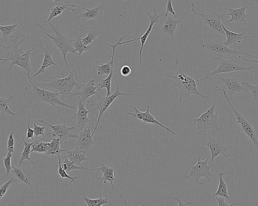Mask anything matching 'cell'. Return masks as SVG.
I'll list each match as a JSON object with an SVG mask.
<instances>
[{"mask_svg":"<svg viewBox=\"0 0 258 206\" xmlns=\"http://www.w3.org/2000/svg\"><path fill=\"white\" fill-rule=\"evenodd\" d=\"M244 88L247 90L248 92L250 93L251 96L253 98V102L258 101V84L256 85H252L247 82L243 81L242 82Z\"/></svg>","mask_w":258,"mask_h":206,"instance_id":"41","label":"cell"},{"mask_svg":"<svg viewBox=\"0 0 258 206\" xmlns=\"http://www.w3.org/2000/svg\"><path fill=\"white\" fill-rule=\"evenodd\" d=\"M11 173L14 178L16 183H24L32 190V181L37 176L31 167H23L12 166Z\"/></svg>","mask_w":258,"mask_h":206,"instance_id":"19","label":"cell"},{"mask_svg":"<svg viewBox=\"0 0 258 206\" xmlns=\"http://www.w3.org/2000/svg\"><path fill=\"white\" fill-rule=\"evenodd\" d=\"M222 26L226 37V40L223 42L228 47L230 46H237L243 39L248 38V35H245L247 32L246 30L242 33H237L228 30L223 24Z\"/></svg>","mask_w":258,"mask_h":206,"instance_id":"26","label":"cell"},{"mask_svg":"<svg viewBox=\"0 0 258 206\" xmlns=\"http://www.w3.org/2000/svg\"><path fill=\"white\" fill-rule=\"evenodd\" d=\"M61 159H64L63 162L61 163V166L62 168L67 172L68 173L74 170H86L91 171H94V169H90L85 168L84 167L78 166L72 162L68 157H66L65 156L61 157Z\"/></svg>","mask_w":258,"mask_h":206,"instance_id":"37","label":"cell"},{"mask_svg":"<svg viewBox=\"0 0 258 206\" xmlns=\"http://www.w3.org/2000/svg\"><path fill=\"white\" fill-rule=\"evenodd\" d=\"M48 125H46L43 126H39L37 125L35 122L33 124V129L34 131V136L38 137L39 135H41L43 137H45L44 135V130L45 128L47 127Z\"/></svg>","mask_w":258,"mask_h":206,"instance_id":"45","label":"cell"},{"mask_svg":"<svg viewBox=\"0 0 258 206\" xmlns=\"http://www.w3.org/2000/svg\"><path fill=\"white\" fill-rule=\"evenodd\" d=\"M228 174H232L230 172H223L220 171L218 173L219 184L217 191L215 193L209 197L208 199L214 197L215 196L224 197L225 198L230 200V198L228 192L227 185L223 179V176Z\"/></svg>","mask_w":258,"mask_h":206,"instance_id":"31","label":"cell"},{"mask_svg":"<svg viewBox=\"0 0 258 206\" xmlns=\"http://www.w3.org/2000/svg\"><path fill=\"white\" fill-rule=\"evenodd\" d=\"M116 85V88L115 91L113 94H111L110 96L106 97L103 96L100 94L97 95L99 101L97 103L95 104V107L92 109L93 111H98L99 114L94 129L92 133V136H93L96 130L98 125L101 120L102 115L108 109L111 104L119 96H127L132 95V94H124L120 92L119 90V86L117 83H115Z\"/></svg>","mask_w":258,"mask_h":206,"instance_id":"13","label":"cell"},{"mask_svg":"<svg viewBox=\"0 0 258 206\" xmlns=\"http://www.w3.org/2000/svg\"><path fill=\"white\" fill-rule=\"evenodd\" d=\"M238 72H236L235 76L232 78H223L216 75L221 85L222 90L225 92L228 98L231 101L233 95L237 93H242L243 92L247 93V90L244 88L243 84L237 80Z\"/></svg>","mask_w":258,"mask_h":206,"instance_id":"18","label":"cell"},{"mask_svg":"<svg viewBox=\"0 0 258 206\" xmlns=\"http://www.w3.org/2000/svg\"><path fill=\"white\" fill-rule=\"evenodd\" d=\"M45 43L46 45L45 47L42 45L41 42L38 44L40 49L43 52V60L40 68L35 74L30 76V78L28 79L29 81H32L34 78L42 73L48 77L49 76L46 74L45 70L51 65H54L59 71H61V68L55 62L52 57V53L55 51V48L53 47L52 44H49L46 40Z\"/></svg>","mask_w":258,"mask_h":206,"instance_id":"17","label":"cell"},{"mask_svg":"<svg viewBox=\"0 0 258 206\" xmlns=\"http://www.w3.org/2000/svg\"><path fill=\"white\" fill-rule=\"evenodd\" d=\"M173 199L177 200L178 202V205H187L189 204H192L194 203L193 202H186V203H183L181 200V199L178 197H173Z\"/></svg>","mask_w":258,"mask_h":206,"instance_id":"51","label":"cell"},{"mask_svg":"<svg viewBox=\"0 0 258 206\" xmlns=\"http://www.w3.org/2000/svg\"><path fill=\"white\" fill-rule=\"evenodd\" d=\"M106 0H105L100 5L92 9H86L73 5V7L85 10L86 12L79 14L77 18L83 22L100 20L103 13L106 11Z\"/></svg>","mask_w":258,"mask_h":206,"instance_id":"21","label":"cell"},{"mask_svg":"<svg viewBox=\"0 0 258 206\" xmlns=\"http://www.w3.org/2000/svg\"><path fill=\"white\" fill-rule=\"evenodd\" d=\"M83 198L87 206H101L108 203L107 197L103 198L101 196L96 199H90L86 196Z\"/></svg>","mask_w":258,"mask_h":206,"instance_id":"40","label":"cell"},{"mask_svg":"<svg viewBox=\"0 0 258 206\" xmlns=\"http://www.w3.org/2000/svg\"><path fill=\"white\" fill-rule=\"evenodd\" d=\"M54 4L55 6L48 10L49 16L47 20L44 21H41V23L46 24L50 22L53 18L61 15L66 9L73 12L75 11L74 9L70 8L73 7V5L70 4L69 3H56Z\"/></svg>","mask_w":258,"mask_h":206,"instance_id":"29","label":"cell"},{"mask_svg":"<svg viewBox=\"0 0 258 206\" xmlns=\"http://www.w3.org/2000/svg\"><path fill=\"white\" fill-rule=\"evenodd\" d=\"M133 68L128 65H123L121 66L120 72L121 75L123 77L129 76L132 72Z\"/></svg>","mask_w":258,"mask_h":206,"instance_id":"49","label":"cell"},{"mask_svg":"<svg viewBox=\"0 0 258 206\" xmlns=\"http://www.w3.org/2000/svg\"><path fill=\"white\" fill-rule=\"evenodd\" d=\"M13 183H16L13 176L8 181L1 185L0 187V199H1L7 193L10 186Z\"/></svg>","mask_w":258,"mask_h":206,"instance_id":"44","label":"cell"},{"mask_svg":"<svg viewBox=\"0 0 258 206\" xmlns=\"http://www.w3.org/2000/svg\"><path fill=\"white\" fill-rule=\"evenodd\" d=\"M168 13L172 14L175 17H176V15L175 14V12L173 8L172 0H167L166 7V12L165 13V17L167 18L168 15Z\"/></svg>","mask_w":258,"mask_h":206,"instance_id":"48","label":"cell"},{"mask_svg":"<svg viewBox=\"0 0 258 206\" xmlns=\"http://www.w3.org/2000/svg\"><path fill=\"white\" fill-rule=\"evenodd\" d=\"M238 57L239 58H240V59L245 61L246 62L255 63L258 64V59H255L254 60L248 59H246V58L242 57L241 55H239L238 56Z\"/></svg>","mask_w":258,"mask_h":206,"instance_id":"52","label":"cell"},{"mask_svg":"<svg viewBox=\"0 0 258 206\" xmlns=\"http://www.w3.org/2000/svg\"><path fill=\"white\" fill-rule=\"evenodd\" d=\"M248 38H255L258 39V35H252V36L248 35Z\"/></svg>","mask_w":258,"mask_h":206,"instance_id":"54","label":"cell"},{"mask_svg":"<svg viewBox=\"0 0 258 206\" xmlns=\"http://www.w3.org/2000/svg\"><path fill=\"white\" fill-rule=\"evenodd\" d=\"M86 36L82 38L83 43L87 46L92 45L93 42H95L96 39L98 36L101 35L104 36V32L103 29L99 28L97 26L93 25L92 22L91 26L86 31Z\"/></svg>","mask_w":258,"mask_h":206,"instance_id":"30","label":"cell"},{"mask_svg":"<svg viewBox=\"0 0 258 206\" xmlns=\"http://www.w3.org/2000/svg\"><path fill=\"white\" fill-rule=\"evenodd\" d=\"M32 87L31 90H29L27 86L25 87V92L24 95L29 104H33L34 109H35L37 105L41 102H44L49 104L54 107L56 109L63 113L60 110L61 106H64L74 109L76 106L69 105L58 98V95H60L59 92L55 91L54 92L50 91L45 89L41 88L37 85L32 83V81H29Z\"/></svg>","mask_w":258,"mask_h":206,"instance_id":"2","label":"cell"},{"mask_svg":"<svg viewBox=\"0 0 258 206\" xmlns=\"http://www.w3.org/2000/svg\"><path fill=\"white\" fill-rule=\"evenodd\" d=\"M218 61L219 64L217 67L214 71L207 73L203 78L197 79L196 81L198 83L220 74H228L232 72L248 71L255 67V66L245 67L242 66L241 64H239L237 61L227 59L225 58H220Z\"/></svg>","mask_w":258,"mask_h":206,"instance_id":"11","label":"cell"},{"mask_svg":"<svg viewBox=\"0 0 258 206\" xmlns=\"http://www.w3.org/2000/svg\"><path fill=\"white\" fill-rule=\"evenodd\" d=\"M78 111L74 113L72 118H75L77 120V129L79 130H83L86 124L91 120L88 117V114L90 112H93V110H88L86 106L94 105V104H85L83 102L81 97L77 102Z\"/></svg>","mask_w":258,"mask_h":206,"instance_id":"22","label":"cell"},{"mask_svg":"<svg viewBox=\"0 0 258 206\" xmlns=\"http://www.w3.org/2000/svg\"><path fill=\"white\" fill-rule=\"evenodd\" d=\"M214 197L217 200L219 206H227V205H236L241 203V202H236L232 204H229L225 200L224 197L215 196Z\"/></svg>","mask_w":258,"mask_h":206,"instance_id":"47","label":"cell"},{"mask_svg":"<svg viewBox=\"0 0 258 206\" xmlns=\"http://www.w3.org/2000/svg\"><path fill=\"white\" fill-rule=\"evenodd\" d=\"M57 159L58 161V169H57V172H58L59 175L62 178L69 179L70 180V183L74 182L75 180L76 179H77L78 177L77 176L72 177V176H70L68 174L67 172L62 168V167L61 166V163L60 162V159H61L60 154H59L57 156Z\"/></svg>","mask_w":258,"mask_h":206,"instance_id":"42","label":"cell"},{"mask_svg":"<svg viewBox=\"0 0 258 206\" xmlns=\"http://www.w3.org/2000/svg\"><path fill=\"white\" fill-rule=\"evenodd\" d=\"M87 151L82 150L76 145L75 149L70 151L66 150V153L68 157L72 162L78 166H83L81 163L86 161H93V159H88L86 156Z\"/></svg>","mask_w":258,"mask_h":206,"instance_id":"27","label":"cell"},{"mask_svg":"<svg viewBox=\"0 0 258 206\" xmlns=\"http://www.w3.org/2000/svg\"><path fill=\"white\" fill-rule=\"evenodd\" d=\"M125 105L133 108L134 110V113L127 112V114L131 115L134 118H137L139 120L142 121V124L140 128H141L146 123L155 124L160 126L163 129H165L168 132H171L174 135L177 134V133L174 131L169 127L163 125L156 119L154 116L150 112L149 105L147 106V109L145 111H141L139 110L136 105H132L130 104H126Z\"/></svg>","mask_w":258,"mask_h":206,"instance_id":"16","label":"cell"},{"mask_svg":"<svg viewBox=\"0 0 258 206\" xmlns=\"http://www.w3.org/2000/svg\"><path fill=\"white\" fill-rule=\"evenodd\" d=\"M12 156L13 153L8 152L6 157L3 158L4 165L6 171V176H8L12 169V166L11 165Z\"/></svg>","mask_w":258,"mask_h":206,"instance_id":"43","label":"cell"},{"mask_svg":"<svg viewBox=\"0 0 258 206\" xmlns=\"http://www.w3.org/2000/svg\"><path fill=\"white\" fill-rule=\"evenodd\" d=\"M124 2L126 1V0H123Z\"/></svg>","mask_w":258,"mask_h":206,"instance_id":"56","label":"cell"},{"mask_svg":"<svg viewBox=\"0 0 258 206\" xmlns=\"http://www.w3.org/2000/svg\"><path fill=\"white\" fill-rule=\"evenodd\" d=\"M208 142L204 144L210 151L211 154V161L210 165H211L214 160L218 156L222 155L225 158H228L230 156V152L228 150L232 148V145L229 147L225 146V140L220 136L214 138L207 134Z\"/></svg>","mask_w":258,"mask_h":206,"instance_id":"15","label":"cell"},{"mask_svg":"<svg viewBox=\"0 0 258 206\" xmlns=\"http://www.w3.org/2000/svg\"><path fill=\"white\" fill-rule=\"evenodd\" d=\"M252 4L250 3L247 5H245L240 8L233 9L230 7H224L223 9L228 11V13L224 14V16H230V19L226 23L236 22L241 25L246 26V19L251 16L250 14L246 13V10Z\"/></svg>","mask_w":258,"mask_h":206,"instance_id":"23","label":"cell"},{"mask_svg":"<svg viewBox=\"0 0 258 206\" xmlns=\"http://www.w3.org/2000/svg\"><path fill=\"white\" fill-rule=\"evenodd\" d=\"M124 39V36L121 37L118 42L114 45H110L106 44L104 45L111 47L112 54L109 55L111 57V60L105 63H100L99 64H97V61H95L96 66L97 68V75L98 76H107L104 79H101L98 84L99 88L97 91L105 88L106 89V97L110 96L111 93V82L114 73V59L115 51L116 47L118 45H121L120 43L123 41Z\"/></svg>","mask_w":258,"mask_h":206,"instance_id":"7","label":"cell"},{"mask_svg":"<svg viewBox=\"0 0 258 206\" xmlns=\"http://www.w3.org/2000/svg\"><path fill=\"white\" fill-rule=\"evenodd\" d=\"M20 35H18L12 41L11 45L3 47L7 50V54L4 57L1 58L0 60L4 62L11 61L10 66L8 70L10 74H11V70L15 65H18L27 72L28 79L30 78V73L32 72L30 62V54L34 50L35 45H33L32 48L26 51L23 49L20 48V45L25 41L29 36H27L24 38L19 39Z\"/></svg>","mask_w":258,"mask_h":206,"instance_id":"1","label":"cell"},{"mask_svg":"<svg viewBox=\"0 0 258 206\" xmlns=\"http://www.w3.org/2000/svg\"><path fill=\"white\" fill-rule=\"evenodd\" d=\"M77 37L75 39V41L73 44L75 48L74 52L75 54L76 52L78 53V58H80L84 52L88 51L91 49L92 45H85L82 41L81 35L78 36L77 35Z\"/></svg>","mask_w":258,"mask_h":206,"instance_id":"38","label":"cell"},{"mask_svg":"<svg viewBox=\"0 0 258 206\" xmlns=\"http://www.w3.org/2000/svg\"><path fill=\"white\" fill-rule=\"evenodd\" d=\"M222 91L224 97L234 113L238 126L245 135L250 140L253 145L254 149L258 152L257 133L252 121L246 116L236 110L231 104L225 92L223 90H222Z\"/></svg>","mask_w":258,"mask_h":206,"instance_id":"10","label":"cell"},{"mask_svg":"<svg viewBox=\"0 0 258 206\" xmlns=\"http://www.w3.org/2000/svg\"><path fill=\"white\" fill-rule=\"evenodd\" d=\"M100 167L96 169L97 170H100L102 172L103 175L101 177H97V179L100 180L101 182L106 184L108 182L111 187L113 190H115L114 185V182L116 179L114 175V168L105 165L103 163H100Z\"/></svg>","mask_w":258,"mask_h":206,"instance_id":"28","label":"cell"},{"mask_svg":"<svg viewBox=\"0 0 258 206\" xmlns=\"http://www.w3.org/2000/svg\"><path fill=\"white\" fill-rule=\"evenodd\" d=\"M72 71L67 77L57 78L55 76H48V79L38 84V86L43 89H52L59 92L61 95V100H68L69 101L76 96V93L80 90L82 84L75 79L74 73Z\"/></svg>","mask_w":258,"mask_h":206,"instance_id":"3","label":"cell"},{"mask_svg":"<svg viewBox=\"0 0 258 206\" xmlns=\"http://www.w3.org/2000/svg\"><path fill=\"white\" fill-rule=\"evenodd\" d=\"M37 121L42 122L51 127L52 131L48 133L47 135H51L53 138H58L61 145L64 142L66 143L69 138H78L79 134L71 132V130L77 129V127L66 125V116H64V121L62 124L60 123L51 124L43 119L38 120Z\"/></svg>","mask_w":258,"mask_h":206,"instance_id":"14","label":"cell"},{"mask_svg":"<svg viewBox=\"0 0 258 206\" xmlns=\"http://www.w3.org/2000/svg\"><path fill=\"white\" fill-rule=\"evenodd\" d=\"M54 4L56 3H69L67 0H51Z\"/></svg>","mask_w":258,"mask_h":206,"instance_id":"53","label":"cell"},{"mask_svg":"<svg viewBox=\"0 0 258 206\" xmlns=\"http://www.w3.org/2000/svg\"><path fill=\"white\" fill-rule=\"evenodd\" d=\"M34 131L29 126H27V131L26 133V139H31L34 140Z\"/></svg>","mask_w":258,"mask_h":206,"instance_id":"50","label":"cell"},{"mask_svg":"<svg viewBox=\"0 0 258 206\" xmlns=\"http://www.w3.org/2000/svg\"><path fill=\"white\" fill-rule=\"evenodd\" d=\"M14 139L13 137V131H11L8 135L7 149L8 152L13 153L14 152Z\"/></svg>","mask_w":258,"mask_h":206,"instance_id":"46","label":"cell"},{"mask_svg":"<svg viewBox=\"0 0 258 206\" xmlns=\"http://www.w3.org/2000/svg\"><path fill=\"white\" fill-rule=\"evenodd\" d=\"M45 139V137H43L34 141L31 147V153L36 152L38 153L46 154L48 148L49 142H43Z\"/></svg>","mask_w":258,"mask_h":206,"instance_id":"39","label":"cell"},{"mask_svg":"<svg viewBox=\"0 0 258 206\" xmlns=\"http://www.w3.org/2000/svg\"><path fill=\"white\" fill-rule=\"evenodd\" d=\"M95 83V80L93 79L89 81L87 83L82 84L79 91L77 92L76 96L81 97L83 103H85L90 97L99 94L97 92L99 86H96Z\"/></svg>","mask_w":258,"mask_h":206,"instance_id":"25","label":"cell"},{"mask_svg":"<svg viewBox=\"0 0 258 206\" xmlns=\"http://www.w3.org/2000/svg\"><path fill=\"white\" fill-rule=\"evenodd\" d=\"M200 44L202 47V51L210 58L211 64L220 58L232 55L238 57L239 55H245L258 59V57L254 55L230 48L224 43L222 39L217 38L213 40H207Z\"/></svg>","mask_w":258,"mask_h":206,"instance_id":"4","label":"cell"},{"mask_svg":"<svg viewBox=\"0 0 258 206\" xmlns=\"http://www.w3.org/2000/svg\"><path fill=\"white\" fill-rule=\"evenodd\" d=\"M165 76L174 80V82L171 85L178 89L179 102L184 99L188 98L192 95L200 96L204 99L207 98L198 91L195 79L184 74L180 66H178L177 71L174 75H165Z\"/></svg>","mask_w":258,"mask_h":206,"instance_id":"5","label":"cell"},{"mask_svg":"<svg viewBox=\"0 0 258 206\" xmlns=\"http://www.w3.org/2000/svg\"><path fill=\"white\" fill-rule=\"evenodd\" d=\"M48 24L54 31L55 36H52L48 34L44 30L41 25L38 24V25L43 31L44 33L52 41L56 47L61 53L63 57L65 64L68 68L70 73H71L72 71L69 65L67 56L69 53L75 54L74 52L75 48L73 44L75 39H70L65 35H62L59 30L58 25H57L56 27H54L51 24V22H49Z\"/></svg>","mask_w":258,"mask_h":206,"instance_id":"9","label":"cell"},{"mask_svg":"<svg viewBox=\"0 0 258 206\" xmlns=\"http://www.w3.org/2000/svg\"><path fill=\"white\" fill-rule=\"evenodd\" d=\"M191 9L189 11L201 18L200 23L203 24L204 27L217 38L222 39L221 36L225 35L222 20L226 17L212 9L205 13L198 12L194 9L195 4L193 1L191 2Z\"/></svg>","mask_w":258,"mask_h":206,"instance_id":"6","label":"cell"},{"mask_svg":"<svg viewBox=\"0 0 258 206\" xmlns=\"http://www.w3.org/2000/svg\"><path fill=\"white\" fill-rule=\"evenodd\" d=\"M92 137L90 126L85 127L83 130H79V136L76 145L82 150L88 152L94 144H96Z\"/></svg>","mask_w":258,"mask_h":206,"instance_id":"24","label":"cell"},{"mask_svg":"<svg viewBox=\"0 0 258 206\" xmlns=\"http://www.w3.org/2000/svg\"><path fill=\"white\" fill-rule=\"evenodd\" d=\"M12 99L13 96L12 95H10L7 99L2 97H0V110L3 118H4L5 114H7L15 117L18 114L21 112V111L14 112L10 109V102Z\"/></svg>","mask_w":258,"mask_h":206,"instance_id":"36","label":"cell"},{"mask_svg":"<svg viewBox=\"0 0 258 206\" xmlns=\"http://www.w3.org/2000/svg\"><path fill=\"white\" fill-rule=\"evenodd\" d=\"M87 1H90V0H87Z\"/></svg>","mask_w":258,"mask_h":206,"instance_id":"57","label":"cell"},{"mask_svg":"<svg viewBox=\"0 0 258 206\" xmlns=\"http://www.w3.org/2000/svg\"><path fill=\"white\" fill-rule=\"evenodd\" d=\"M209 158L210 156H208L205 160L203 161L199 156L196 164L191 166V169L188 175L185 176V178H192L197 185L203 184V183L200 181V178L202 177L207 178L208 181L211 182L210 177L211 176H216V175L212 174L211 171L214 165H209L208 164Z\"/></svg>","mask_w":258,"mask_h":206,"instance_id":"12","label":"cell"},{"mask_svg":"<svg viewBox=\"0 0 258 206\" xmlns=\"http://www.w3.org/2000/svg\"><path fill=\"white\" fill-rule=\"evenodd\" d=\"M21 139L24 144V147L22 152L17 153V155H20V159L18 162L17 167H21L25 160H28L32 163V164L36 165V164L31 159L29 156L30 154L31 153V147L34 141L31 143H28L25 141L22 137H21Z\"/></svg>","mask_w":258,"mask_h":206,"instance_id":"34","label":"cell"},{"mask_svg":"<svg viewBox=\"0 0 258 206\" xmlns=\"http://www.w3.org/2000/svg\"><path fill=\"white\" fill-rule=\"evenodd\" d=\"M180 23H181V21L173 19L168 15L162 27L161 31L164 33L168 35L171 38H174L177 24Z\"/></svg>","mask_w":258,"mask_h":206,"instance_id":"32","label":"cell"},{"mask_svg":"<svg viewBox=\"0 0 258 206\" xmlns=\"http://www.w3.org/2000/svg\"><path fill=\"white\" fill-rule=\"evenodd\" d=\"M216 107L215 100L211 107L202 113L199 117L194 119L196 122V135H200L201 140L203 141V135H207V131L211 129H215L220 131L221 129L218 126L219 111L215 113Z\"/></svg>","mask_w":258,"mask_h":206,"instance_id":"8","label":"cell"},{"mask_svg":"<svg viewBox=\"0 0 258 206\" xmlns=\"http://www.w3.org/2000/svg\"><path fill=\"white\" fill-rule=\"evenodd\" d=\"M60 143L58 138H53L49 142L48 148L46 153V155H51L52 158L56 155H58L63 152H66V149L60 148Z\"/></svg>","mask_w":258,"mask_h":206,"instance_id":"35","label":"cell"},{"mask_svg":"<svg viewBox=\"0 0 258 206\" xmlns=\"http://www.w3.org/2000/svg\"><path fill=\"white\" fill-rule=\"evenodd\" d=\"M20 22V21L19 20L17 23L13 25H0V31L2 33V37L1 38V44L3 43L7 42L10 38L14 37L12 36V34L18 31L16 28Z\"/></svg>","mask_w":258,"mask_h":206,"instance_id":"33","label":"cell"},{"mask_svg":"<svg viewBox=\"0 0 258 206\" xmlns=\"http://www.w3.org/2000/svg\"><path fill=\"white\" fill-rule=\"evenodd\" d=\"M255 2L257 3H258V0H255Z\"/></svg>","mask_w":258,"mask_h":206,"instance_id":"55","label":"cell"},{"mask_svg":"<svg viewBox=\"0 0 258 206\" xmlns=\"http://www.w3.org/2000/svg\"><path fill=\"white\" fill-rule=\"evenodd\" d=\"M152 12L153 13V15H151L149 12H146L145 14L149 18L150 23L149 25L147 28L146 31L143 33V34L140 37H138L136 39V41L140 40L141 42V46L139 49V62L141 64H143L142 62V52L144 46L146 42V41L148 39V36L150 34L152 30L153 29V26L156 23H161V21L159 20V18L162 16L165 15V13H162L159 15L157 14L156 9H153Z\"/></svg>","mask_w":258,"mask_h":206,"instance_id":"20","label":"cell"}]
</instances>
